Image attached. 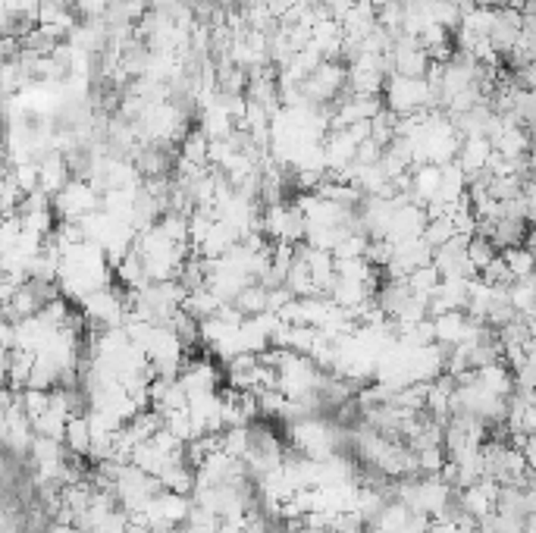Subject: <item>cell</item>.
<instances>
[{"mask_svg": "<svg viewBox=\"0 0 536 533\" xmlns=\"http://www.w3.org/2000/svg\"><path fill=\"white\" fill-rule=\"evenodd\" d=\"M477 380H480L483 389L493 392V396H502V398H512L514 389H518V380H514V371L505 364V361H499V364L477 371Z\"/></svg>", "mask_w": 536, "mask_h": 533, "instance_id": "cell-1", "label": "cell"}, {"mask_svg": "<svg viewBox=\"0 0 536 533\" xmlns=\"http://www.w3.org/2000/svg\"><path fill=\"white\" fill-rule=\"evenodd\" d=\"M63 442H66L69 452L79 455V459H88V455H92L94 430H92V421H88V415H75V417H69V424H66V436H63Z\"/></svg>", "mask_w": 536, "mask_h": 533, "instance_id": "cell-2", "label": "cell"}, {"mask_svg": "<svg viewBox=\"0 0 536 533\" xmlns=\"http://www.w3.org/2000/svg\"><path fill=\"white\" fill-rule=\"evenodd\" d=\"M499 255H502V251L496 249V242H493V239L480 236V232H474V236H470V242H468V258H470V264L477 266V273H480L483 266H489V264H493Z\"/></svg>", "mask_w": 536, "mask_h": 533, "instance_id": "cell-3", "label": "cell"}, {"mask_svg": "<svg viewBox=\"0 0 536 533\" xmlns=\"http://www.w3.org/2000/svg\"><path fill=\"white\" fill-rule=\"evenodd\" d=\"M502 258H505V264L512 266V273L518 279H527L536 273V251H531L527 245H518V249H505L502 251Z\"/></svg>", "mask_w": 536, "mask_h": 533, "instance_id": "cell-4", "label": "cell"}, {"mask_svg": "<svg viewBox=\"0 0 536 533\" xmlns=\"http://www.w3.org/2000/svg\"><path fill=\"white\" fill-rule=\"evenodd\" d=\"M480 279L489 285V289H502V292H508V289H512V285H514V279H518V276H514L512 266L505 264V258L499 255V258H496V261L489 264V266H483V270H480Z\"/></svg>", "mask_w": 536, "mask_h": 533, "instance_id": "cell-5", "label": "cell"}, {"mask_svg": "<svg viewBox=\"0 0 536 533\" xmlns=\"http://www.w3.org/2000/svg\"><path fill=\"white\" fill-rule=\"evenodd\" d=\"M518 449H521V452H524L527 465H531V471H536V433L524 436V440L518 442Z\"/></svg>", "mask_w": 536, "mask_h": 533, "instance_id": "cell-6", "label": "cell"}]
</instances>
